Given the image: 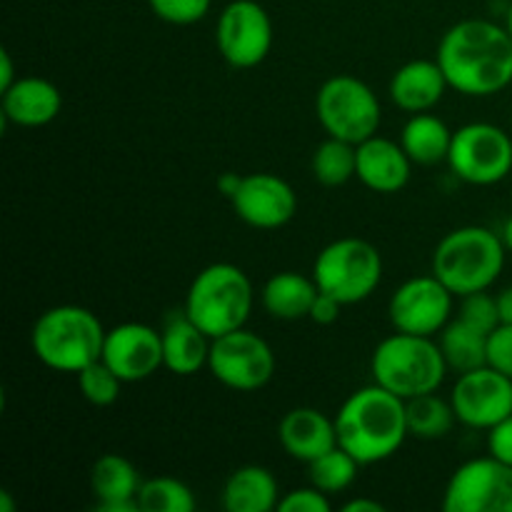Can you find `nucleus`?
Listing matches in <instances>:
<instances>
[{
    "instance_id": "1",
    "label": "nucleus",
    "mask_w": 512,
    "mask_h": 512,
    "mask_svg": "<svg viewBox=\"0 0 512 512\" xmlns=\"http://www.w3.org/2000/svg\"><path fill=\"white\" fill-rule=\"evenodd\" d=\"M435 60L450 88L468 98L503 93L512 83V38L505 25L493 20L455 23L440 38Z\"/></svg>"
},
{
    "instance_id": "2",
    "label": "nucleus",
    "mask_w": 512,
    "mask_h": 512,
    "mask_svg": "<svg viewBox=\"0 0 512 512\" xmlns=\"http://www.w3.org/2000/svg\"><path fill=\"white\" fill-rule=\"evenodd\" d=\"M338 445L360 465L388 460L408 438L405 400L373 383L360 388L340 405L335 415Z\"/></svg>"
},
{
    "instance_id": "3",
    "label": "nucleus",
    "mask_w": 512,
    "mask_h": 512,
    "mask_svg": "<svg viewBox=\"0 0 512 512\" xmlns=\"http://www.w3.org/2000/svg\"><path fill=\"white\" fill-rule=\"evenodd\" d=\"M508 248L503 235L483 225H465L445 235L433 253V275L455 295L480 293L500 278Z\"/></svg>"
},
{
    "instance_id": "4",
    "label": "nucleus",
    "mask_w": 512,
    "mask_h": 512,
    "mask_svg": "<svg viewBox=\"0 0 512 512\" xmlns=\"http://www.w3.org/2000/svg\"><path fill=\"white\" fill-rule=\"evenodd\" d=\"M105 333L98 315L80 305H58L35 320L30 330V348L35 358L50 370L78 375L85 365L103 355Z\"/></svg>"
},
{
    "instance_id": "5",
    "label": "nucleus",
    "mask_w": 512,
    "mask_h": 512,
    "mask_svg": "<svg viewBox=\"0 0 512 512\" xmlns=\"http://www.w3.org/2000/svg\"><path fill=\"white\" fill-rule=\"evenodd\" d=\"M448 370L440 343H435L430 335L400 333V330L380 340L370 358L373 383L383 385L403 400L438 393Z\"/></svg>"
},
{
    "instance_id": "6",
    "label": "nucleus",
    "mask_w": 512,
    "mask_h": 512,
    "mask_svg": "<svg viewBox=\"0 0 512 512\" xmlns=\"http://www.w3.org/2000/svg\"><path fill=\"white\" fill-rule=\"evenodd\" d=\"M253 283L233 263H213L200 270L185 295V315L210 338L245 328L253 313Z\"/></svg>"
},
{
    "instance_id": "7",
    "label": "nucleus",
    "mask_w": 512,
    "mask_h": 512,
    "mask_svg": "<svg viewBox=\"0 0 512 512\" xmlns=\"http://www.w3.org/2000/svg\"><path fill=\"white\" fill-rule=\"evenodd\" d=\"M313 280L343 305L363 303L383 280V258L368 240L340 238L325 245L313 263Z\"/></svg>"
},
{
    "instance_id": "8",
    "label": "nucleus",
    "mask_w": 512,
    "mask_h": 512,
    "mask_svg": "<svg viewBox=\"0 0 512 512\" xmlns=\"http://www.w3.org/2000/svg\"><path fill=\"white\" fill-rule=\"evenodd\" d=\"M315 113L330 138L363 143L378 135L383 110L378 95L355 75H333L315 95Z\"/></svg>"
},
{
    "instance_id": "9",
    "label": "nucleus",
    "mask_w": 512,
    "mask_h": 512,
    "mask_svg": "<svg viewBox=\"0 0 512 512\" xmlns=\"http://www.w3.org/2000/svg\"><path fill=\"white\" fill-rule=\"evenodd\" d=\"M445 163L470 185H495L512 173V138L500 125L468 123L453 130Z\"/></svg>"
},
{
    "instance_id": "10",
    "label": "nucleus",
    "mask_w": 512,
    "mask_h": 512,
    "mask_svg": "<svg viewBox=\"0 0 512 512\" xmlns=\"http://www.w3.org/2000/svg\"><path fill=\"white\" fill-rule=\"evenodd\" d=\"M208 370L220 385L240 393L265 388L275 373V353L268 340L248 328L233 330L210 345Z\"/></svg>"
},
{
    "instance_id": "11",
    "label": "nucleus",
    "mask_w": 512,
    "mask_h": 512,
    "mask_svg": "<svg viewBox=\"0 0 512 512\" xmlns=\"http://www.w3.org/2000/svg\"><path fill=\"white\" fill-rule=\"evenodd\" d=\"M445 512H512V465L485 455L460 465L443 495Z\"/></svg>"
},
{
    "instance_id": "12",
    "label": "nucleus",
    "mask_w": 512,
    "mask_h": 512,
    "mask_svg": "<svg viewBox=\"0 0 512 512\" xmlns=\"http://www.w3.org/2000/svg\"><path fill=\"white\" fill-rule=\"evenodd\" d=\"M215 43L228 65L255 68L273 48V20L258 0H233L223 8L215 28Z\"/></svg>"
},
{
    "instance_id": "13",
    "label": "nucleus",
    "mask_w": 512,
    "mask_h": 512,
    "mask_svg": "<svg viewBox=\"0 0 512 512\" xmlns=\"http://www.w3.org/2000/svg\"><path fill=\"white\" fill-rule=\"evenodd\" d=\"M453 298L455 295L433 273L410 278L390 295V323L400 333L435 338L450 323Z\"/></svg>"
},
{
    "instance_id": "14",
    "label": "nucleus",
    "mask_w": 512,
    "mask_h": 512,
    "mask_svg": "<svg viewBox=\"0 0 512 512\" xmlns=\"http://www.w3.org/2000/svg\"><path fill=\"white\" fill-rule=\"evenodd\" d=\"M450 403L460 423L475 430H490L512 415V378L490 365L460 373L450 390Z\"/></svg>"
},
{
    "instance_id": "15",
    "label": "nucleus",
    "mask_w": 512,
    "mask_h": 512,
    "mask_svg": "<svg viewBox=\"0 0 512 512\" xmlns=\"http://www.w3.org/2000/svg\"><path fill=\"white\" fill-rule=\"evenodd\" d=\"M235 215L245 225L258 230L283 228L298 210V195L293 185L275 173L243 175L240 188L230 198Z\"/></svg>"
},
{
    "instance_id": "16",
    "label": "nucleus",
    "mask_w": 512,
    "mask_h": 512,
    "mask_svg": "<svg viewBox=\"0 0 512 512\" xmlns=\"http://www.w3.org/2000/svg\"><path fill=\"white\" fill-rule=\"evenodd\" d=\"M100 358L123 383H140L163 368V333L145 323H120L105 333Z\"/></svg>"
},
{
    "instance_id": "17",
    "label": "nucleus",
    "mask_w": 512,
    "mask_h": 512,
    "mask_svg": "<svg viewBox=\"0 0 512 512\" xmlns=\"http://www.w3.org/2000/svg\"><path fill=\"white\" fill-rule=\"evenodd\" d=\"M410 170H413V160L405 153V148L395 140L373 138L358 143V168H355V178L365 185V188L375 190V193H400L408 185Z\"/></svg>"
},
{
    "instance_id": "18",
    "label": "nucleus",
    "mask_w": 512,
    "mask_h": 512,
    "mask_svg": "<svg viewBox=\"0 0 512 512\" xmlns=\"http://www.w3.org/2000/svg\"><path fill=\"white\" fill-rule=\"evenodd\" d=\"M278 440L285 453L300 463H313L328 450L338 448L335 420L315 408H293L278 425Z\"/></svg>"
},
{
    "instance_id": "19",
    "label": "nucleus",
    "mask_w": 512,
    "mask_h": 512,
    "mask_svg": "<svg viewBox=\"0 0 512 512\" xmlns=\"http://www.w3.org/2000/svg\"><path fill=\"white\" fill-rule=\"evenodd\" d=\"M63 108L58 85L38 75H25L3 90V120L20 128H40L53 123Z\"/></svg>"
},
{
    "instance_id": "20",
    "label": "nucleus",
    "mask_w": 512,
    "mask_h": 512,
    "mask_svg": "<svg viewBox=\"0 0 512 512\" xmlns=\"http://www.w3.org/2000/svg\"><path fill=\"white\" fill-rule=\"evenodd\" d=\"M140 485H143V480H140L138 468L118 453L100 455L90 470V490L98 500L95 510L100 512L140 510Z\"/></svg>"
},
{
    "instance_id": "21",
    "label": "nucleus",
    "mask_w": 512,
    "mask_h": 512,
    "mask_svg": "<svg viewBox=\"0 0 512 512\" xmlns=\"http://www.w3.org/2000/svg\"><path fill=\"white\" fill-rule=\"evenodd\" d=\"M448 78L438 60H410L400 65L390 78V100L405 113H428L443 100L448 90Z\"/></svg>"
},
{
    "instance_id": "22",
    "label": "nucleus",
    "mask_w": 512,
    "mask_h": 512,
    "mask_svg": "<svg viewBox=\"0 0 512 512\" xmlns=\"http://www.w3.org/2000/svg\"><path fill=\"white\" fill-rule=\"evenodd\" d=\"M160 333H163V368H168L173 375H183V378L208 368L213 338L205 335L185 315V310L170 315Z\"/></svg>"
},
{
    "instance_id": "23",
    "label": "nucleus",
    "mask_w": 512,
    "mask_h": 512,
    "mask_svg": "<svg viewBox=\"0 0 512 512\" xmlns=\"http://www.w3.org/2000/svg\"><path fill=\"white\" fill-rule=\"evenodd\" d=\"M278 503V480L263 465H243L223 485V508L228 512H270L278 510Z\"/></svg>"
},
{
    "instance_id": "24",
    "label": "nucleus",
    "mask_w": 512,
    "mask_h": 512,
    "mask_svg": "<svg viewBox=\"0 0 512 512\" xmlns=\"http://www.w3.org/2000/svg\"><path fill=\"white\" fill-rule=\"evenodd\" d=\"M320 288L313 278L285 270L275 273L263 285V308L275 320H300L308 318Z\"/></svg>"
},
{
    "instance_id": "25",
    "label": "nucleus",
    "mask_w": 512,
    "mask_h": 512,
    "mask_svg": "<svg viewBox=\"0 0 512 512\" xmlns=\"http://www.w3.org/2000/svg\"><path fill=\"white\" fill-rule=\"evenodd\" d=\"M453 130L433 113H415L400 133V145L418 165H438L448 160Z\"/></svg>"
},
{
    "instance_id": "26",
    "label": "nucleus",
    "mask_w": 512,
    "mask_h": 512,
    "mask_svg": "<svg viewBox=\"0 0 512 512\" xmlns=\"http://www.w3.org/2000/svg\"><path fill=\"white\" fill-rule=\"evenodd\" d=\"M440 350L448 363L450 370L455 373H468V370L483 368L488 365V335L480 330L470 328L460 318L450 320L443 330H440Z\"/></svg>"
},
{
    "instance_id": "27",
    "label": "nucleus",
    "mask_w": 512,
    "mask_h": 512,
    "mask_svg": "<svg viewBox=\"0 0 512 512\" xmlns=\"http://www.w3.org/2000/svg\"><path fill=\"white\" fill-rule=\"evenodd\" d=\"M405 420H408V433L413 438L438 440L453 430L458 415H455L450 400L438 398L435 393H425L405 400Z\"/></svg>"
},
{
    "instance_id": "28",
    "label": "nucleus",
    "mask_w": 512,
    "mask_h": 512,
    "mask_svg": "<svg viewBox=\"0 0 512 512\" xmlns=\"http://www.w3.org/2000/svg\"><path fill=\"white\" fill-rule=\"evenodd\" d=\"M315 180L325 188H338L345 185L350 178H355V168H358V145L348 143V140L330 138L315 148L313 160H310Z\"/></svg>"
},
{
    "instance_id": "29",
    "label": "nucleus",
    "mask_w": 512,
    "mask_h": 512,
    "mask_svg": "<svg viewBox=\"0 0 512 512\" xmlns=\"http://www.w3.org/2000/svg\"><path fill=\"white\" fill-rule=\"evenodd\" d=\"M360 468H363V465H360L348 450H343L338 445V448L328 450L325 455L315 458L313 463H308V478L310 485H315V488L323 490V493L338 495L345 493V490L355 483Z\"/></svg>"
},
{
    "instance_id": "30",
    "label": "nucleus",
    "mask_w": 512,
    "mask_h": 512,
    "mask_svg": "<svg viewBox=\"0 0 512 512\" xmlns=\"http://www.w3.org/2000/svg\"><path fill=\"white\" fill-rule=\"evenodd\" d=\"M138 503L145 512H193L195 495L183 480L160 475V478L143 480Z\"/></svg>"
},
{
    "instance_id": "31",
    "label": "nucleus",
    "mask_w": 512,
    "mask_h": 512,
    "mask_svg": "<svg viewBox=\"0 0 512 512\" xmlns=\"http://www.w3.org/2000/svg\"><path fill=\"white\" fill-rule=\"evenodd\" d=\"M78 388L83 393V398L90 405H98V408H108L115 400L120 398V388H123V380L113 373L108 363L103 358L95 360V363L85 365L78 373Z\"/></svg>"
},
{
    "instance_id": "32",
    "label": "nucleus",
    "mask_w": 512,
    "mask_h": 512,
    "mask_svg": "<svg viewBox=\"0 0 512 512\" xmlns=\"http://www.w3.org/2000/svg\"><path fill=\"white\" fill-rule=\"evenodd\" d=\"M458 318L463 320V323H468L470 328L490 335L500 325L498 298H495V295H490L488 290L463 295V298H460Z\"/></svg>"
},
{
    "instance_id": "33",
    "label": "nucleus",
    "mask_w": 512,
    "mask_h": 512,
    "mask_svg": "<svg viewBox=\"0 0 512 512\" xmlns=\"http://www.w3.org/2000/svg\"><path fill=\"white\" fill-rule=\"evenodd\" d=\"M155 18L170 25H193L210 13L213 0H148Z\"/></svg>"
},
{
    "instance_id": "34",
    "label": "nucleus",
    "mask_w": 512,
    "mask_h": 512,
    "mask_svg": "<svg viewBox=\"0 0 512 512\" xmlns=\"http://www.w3.org/2000/svg\"><path fill=\"white\" fill-rule=\"evenodd\" d=\"M280 512H330V495L318 490L315 485L310 488H295L285 493L278 503Z\"/></svg>"
},
{
    "instance_id": "35",
    "label": "nucleus",
    "mask_w": 512,
    "mask_h": 512,
    "mask_svg": "<svg viewBox=\"0 0 512 512\" xmlns=\"http://www.w3.org/2000/svg\"><path fill=\"white\" fill-rule=\"evenodd\" d=\"M488 365L512 378V325L500 323L488 335Z\"/></svg>"
},
{
    "instance_id": "36",
    "label": "nucleus",
    "mask_w": 512,
    "mask_h": 512,
    "mask_svg": "<svg viewBox=\"0 0 512 512\" xmlns=\"http://www.w3.org/2000/svg\"><path fill=\"white\" fill-rule=\"evenodd\" d=\"M488 453L512 465V415L488 430Z\"/></svg>"
},
{
    "instance_id": "37",
    "label": "nucleus",
    "mask_w": 512,
    "mask_h": 512,
    "mask_svg": "<svg viewBox=\"0 0 512 512\" xmlns=\"http://www.w3.org/2000/svg\"><path fill=\"white\" fill-rule=\"evenodd\" d=\"M340 310H343V303H340L338 298H333V295H328L320 290L318 298H315V303H313V308H310L308 318L318 325H333L335 320L340 318Z\"/></svg>"
},
{
    "instance_id": "38",
    "label": "nucleus",
    "mask_w": 512,
    "mask_h": 512,
    "mask_svg": "<svg viewBox=\"0 0 512 512\" xmlns=\"http://www.w3.org/2000/svg\"><path fill=\"white\" fill-rule=\"evenodd\" d=\"M15 80H18V75H15L13 58H10L8 50H0V90L10 88Z\"/></svg>"
},
{
    "instance_id": "39",
    "label": "nucleus",
    "mask_w": 512,
    "mask_h": 512,
    "mask_svg": "<svg viewBox=\"0 0 512 512\" xmlns=\"http://www.w3.org/2000/svg\"><path fill=\"white\" fill-rule=\"evenodd\" d=\"M498 310H500V323L505 325H512V285H508V288L500 290L498 295Z\"/></svg>"
},
{
    "instance_id": "40",
    "label": "nucleus",
    "mask_w": 512,
    "mask_h": 512,
    "mask_svg": "<svg viewBox=\"0 0 512 512\" xmlns=\"http://www.w3.org/2000/svg\"><path fill=\"white\" fill-rule=\"evenodd\" d=\"M345 512H385V505L378 503V500L368 498H355L350 503L343 505Z\"/></svg>"
},
{
    "instance_id": "41",
    "label": "nucleus",
    "mask_w": 512,
    "mask_h": 512,
    "mask_svg": "<svg viewBox=\"0 0 512 512\" xmlns=\"http://www.w3.org/2000/svg\"><path fill=\"white\" fill-rule=\"evenodd\" d=\"M240 180H243V175H238V173H223L218 178V190L220 193L225 195V198H233L235 195V190L240 188Z\"/></svg>"
},
{
    "instance_id": "42",
    "label": "nucleus",
    "mask_w": 512,
    "mask_h": 512,
    "mask_svg": "<svg viewBox=\"0 0 512 512\" xmlns=\"http://www.w3.org/2000/svg\"><path fill=\"white\" fill-rule=\"evenodd\" d=\"M500 235H503V243L505 248H508V253H512V215L508 220H505L503 230H500Z\"/></svg>"
},
{
    "instance_id": "43",
    "label": "nucleus",
    "mask_w": 512,
    "mask_h": 512,
    "mask_svg": "<svg viewBox=\"0 0 512 512\" xmlns=\"http://www.w3.org/2000/svg\"><path fill=\"white\" fill-rule=\"evenodd\" d=\"M15 505L13 500H10V493L8 490H0V512H13Z\"/></svg>"
},
{
    "instance_id": "44",
    "label": "nucleus",
    "mask_w": 512,
    "mask_h": 512,
    "mask_svg": "<svg viewBox=\"0 0 512 512\" xmlns=\"http://www.w3.org/2000/svg\"><path fill=\"white\" fill-rule=\"evenodd\" d=\"M505 28H508V33H510V38H512V3H510V8H508V15H505Z\"/></svg>"
}]
</instances>
